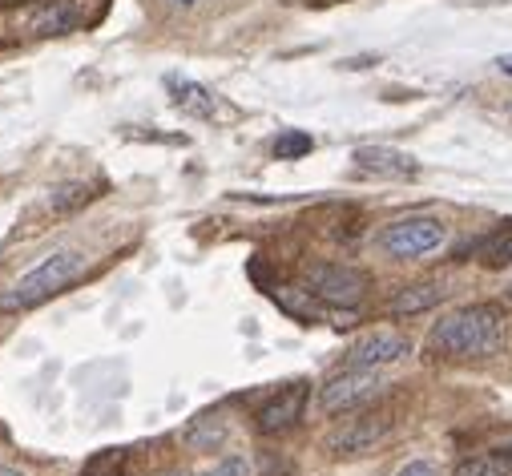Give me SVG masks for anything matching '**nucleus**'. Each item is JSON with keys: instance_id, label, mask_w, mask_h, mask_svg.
Here are the masks:
<instances>
[{"instance_id": "nucleus-2", "label": "nucleus", "mask_w": 512, "mask_h": 476, "mask_svg": "<svg viewBox=\"0 0 512 476\" xmlns=\"http://www.w3.org/2000/svg\"><path fill=\"white\" fill-rule=\"evenodd\" d=\"M81 275H85L81 251H53L33 271H25L17 283L0 291V311H33V307L49 303L53 295H61L65 287H73Z\"/></svg>"}, {"instance_id": "nucleus-15", "label": "nucleus", "mask_w": 512, "mask_h": 476, "mask_svg": "<svg viewBox=\"0 0 512 476\" xmlns=\"http://www.w3.org/2000/svg\"><path fill=\"white\" fill-rule=\"evenodd\" d=\"M480 263H484L488 271H504V267H512V222L500 226V230H492V234L484 238Z\"/></svg>"}, {"instance_id": "nucleus-12", "label": "nucleus", "mask_w": 512, "mask_h": 476, "mask_svg": "<svg viewBox=\"0 0 512 476\" xmlns=\"http://www.w3.org/2000/svg\"><path fill=\"white\" fill-rule=\"evenodd\" d=\"M226 436H230V424H226L218 412H202V416L190 420L186 432H182L186 448H194V452H218V448L226 444Z\"/></svg>"}, {"instance_id": "nucleus-23", "label": "nucleus", "mask_w": 512, "mask_h": 476, "mask_svg": "<svg viewBox=\"0 0 512 476\" xmlns=\"http://www.w3.org/2000/svg\"><path fill=\"white\" fill-rule=\"evenodd\" d=\"M162 476H194V472H182V468H170V472H162Z\"/></svg>"}, {"instance_id": "nucleus-14", "label": "nucleus", "mask_w": 512, "mask_h": 476, "mask_svg": "<svg viewBox=\"0 0 512 476\" xmlns=\"http://www.w3.org/2000/svg\"><path fill=\"white\" fill-rule=\"evenodd\" d=\"M93 198H97V194H93L89 182H61V186L49 190V210H53V214H73V210L89 206Z\"/></svg>"}, {"instance_id": "nucleus-10", "label": "nucleus", "mask_w": 512, "mask_h": 476, "mask_svg": "<svg viewBox=\"0 0 512 476\" xmlns=\"http://www.w3.org/2000/svg\"><path fill=\"white\" fill-rule=\"evenodd\" d=\"M81 21H85V13H81L77 0H41V5L29 13L25 29H29L33 37H65V33H73Z\"/></svg>"}, {"instance_id": "nucleus-11", "label": "nucleus", "mask_w": 512, "mask_h": 476, "mask_svg": "<svg viewBox=\"0 0 512 476\" xmlns=\"http://www.w3.org/2000/svg\"><path fill=\"white\" fill-rule=\"evenodd\" d=\"M444 299H448L444 283H412V287L392 295V315H424V311L440 307Z\"/></svg>"}, {"instance_id": "nucleus-18", "label": "nucleus", "mask_w": 512, "mask_h": 476, "mask_svg": "<svg viewBox=\"0 0 512 476\" xmlns=\"http://www.w3.org/2000/svg\"><path fill=\"white\" fill-rule=\"evenodd\" d=\"M206 476H250V464H246V456H222Z\"/></svg>"}, {"instance_id": "nucleus-17", "label": "nucleus", "mask_w": 512, "mask_h": 476, "mask_svg": "<svg viewBox=\"0 0 512 476\" xmlns=\"http://www.w3.org/2000/svg\"><path fill=\"white\" fill-rule=\"evenodd\" d=\"M311 134H303V130H287V134H279L275 138V146H271V154L279 158V162H295V158H303V154H311Z\"/></svg>"}, {"instance_id": "nucleus-16", "label": "nucleus", "mask_w": 512, "mask_h": 476, "mask_svg": "<svg viewBox=\"0 0 512 476\" xmlns=\"http://www.w3.org/2000/svg\"><path fill=\"white\" fill-rule=\"evenodd\" d=\"M456 476H512V456L496 452V456H472L456 468Z\"/></svg>"}, {"instance_id": "nucleus-20", "label": "nucleus", "mask_w": 512, "mask_h": 476, "mask_svg": "<svg viewBox=\"0 0 512 476\" xmlns=\"http://www.w3.org/2000/svg\"><path fill=\"white\" fill-rule=\"evenodd\" d=\"M496 65H500V73H508V77H512V53H504V57H496Z\"/></svg>"}, {"instance_id": "nucleus-6", "label": "nucleus", "mask_w": 512, "mask_h": 476, "mask_svg": "<svg viewBox=\"0 0 512 476\" xmlns=\"http://www.w3.org/2000/svg\"><path fill=\"white\" fill-rule=\"evenodd\" d=\"M404 355H412V339L404 331H371V335H359L351 343V351L343 355L347 368H367V372H379V368H392L400 364Z\"/></svg>"}, {"instance_id": "nucleus-24", "label": "nucleus", "mask_w": 512, "mask_h": 476, "mask_svg": "<svg viewBox=\"0 0 512 476\" xmlns=\"http://www.w3.org/2000/svg\"><path fill=\"white\" fill-rule=\"evenodd\" d=\"M508 299H512V287H508Z\"/></svg>"}, {"instance_id": "nucleus-5", "label": "nucleus", "mask_w": 512, "mask_h": 476, "mask_svg": "<svg viewBox=\"0 0 512 476\" xmlns=\"http://www.w3.org/2000/svg\"><path fill=\"white\" fill-rule=\"evenodd\" d=\"M379 392H383V380H379L375 372H367V368H347V372H339V376H331V380L323 384L319 404H323L327 416H343V412H355V408L371 404Z\"/></svg>"}, {"instance_id": "nucleus-21", "label": "nucleus", "mask_w": 512, "mask_h": 476, "mask_svg": "<svg viewBox=\"0 0 512 476\" xmlns=\"http://www.w3.org/2000/svg\"><path fill=\"white\" fill-rule=\"evenodd\" d=\"M21 5H33V0H0V9H21Z\"/></svg>"}, {"instance_id": "nucleus-3", "label": "nucleus", "mask_w": 512, "mask_h": 476, "mask_svg": "<svg viewBox=\"0 0 512 476\" xmlns=\"http://www.w3.org/2000/svg\"><path fill=\"white\" fill-rule=\"evenodd\" d=\"M448 238V226L432 214H412V218H400V222H388L379 230V247L388 251L392 259H428L444 247Z\"/></svg>"}, {"instance_id": "nucleus-22", "label": "nucleus", "mask_w": 512, "mask_h": 476, "mask_svg": "<svg viewBox=\"0 0 512 476\" xmlns=\"http://www.w3.org/2000/svg\"><path fill=\"white\" fill-rule=\"evenodd\" d=\"M0 476H25L21 468H9V464H0Z\"/></svg>"}, {"instance_id": "nucleus-8", "label": "nucleus", "mask_w": 512, "mask_h": 476, "mask_svg": "<svg viewBox=\"0 0 512 476\" xmlns=\"http://www.w3.org/2000/svg\"><path fill=\"white\" fill-rule=\"evenodd\" d=\"M303 408H307V384H291V388L275 392V396L259 408L254 424H259L263 436H279V432H287V428H295V424L303 420Z\"/></svg>"}, {"instance_id": "nucleus-9", "label": "nucleus", "mask_w": 512, "mask_h": 476, "mask_svg": "<svg viewBox=\"0 0 512 476\" xmlns=\"http://www.w3.org/2000/svg\"><path fill=\"white\" fill-rule=\"evenodd\" d=\"M355 166L375 174V178H396V182H412L420 178V162L404 150H392V146H359L355 150Z\"/></svg>"}, {"instance_id": "nucleus-7", "label": "nucleus", "mask_w": 512, "mask_h": 476, "mask_svg": "<svg viewBox=\"0 0 512 476\" xmlns=\"http://www.w3.org/2000/svg\"><path fill=\"white\" fill-rule=\"evenodd\" d=\"M388 432H392V420H388V416H383V412H367V416L347 420V424H339L335 432H327L323 448H327L331 456H363V452H371L375 444L388 440Z\"/></svg>"}, {"instance_id": "nucleus-19", "label": "nucleus", "mask_w": 512, "mask_h": 476, "mask_svg": "<svg viewBox=\"0 0 512 476\" xmlns=\"http://www.w3.org/2000/svg\"><path fill=\"white\" fill-rule=\"evenodd\" d=\"M396 476H436V464H428V460H408Z\"/></svg>"}, {"instance_id": "nucleus-4", "label": "nucleus", "mask_w": 512, "mask_h": 476, "mask_svg": "<svg viewBox=\"0 0 512 476\" xmlns=\"http://www.w3.org/2000/svg\"><path fill=\"white\" fill-rule=\"evenodd\" d=\"M307 295L327 307H359L371 295V275L343 263H319L307 271Z\"/></svg>"}, {"instance_id": "nucleus-1", "label": "nucleus", "mask_w": 512, "mask_h": 476, "mask_svg": "<svg viewBox=\"0 0 512 476\" xmlns=\"http://www.w3.org/2000/svg\"><path fill=\"white\" fill-rule=\"evenodd\" d=\"M500 343H504V311L492 303L456 307L428 335V351L436 360H484V355L500 351Z\"/></svg>"}, {"instance_id": "nucleus-13", "label": "nucleus", "mask_w": 512, "mask_h": 476, "mask_svg": "<svg viewBox=\"0 0 512 476\" xmlns=\"http://www.w3.org/2000/svg\"><path fill=\"white\" fill-rule=\"evenodd\" d=\"M170 89H174V105H178L182 113L202 117V122L218 117V97H214L206 85H198V81H178V77H174Z\"/></svg>"}]
</instances>
